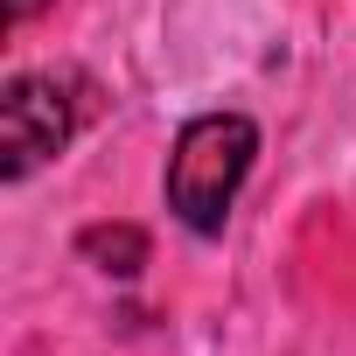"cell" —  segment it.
Returning <instances> with one entry per match:
<instances>
[{
  "instance_id": "obj_4",
  "label": "cell",
  "mask_w": 356,
  "mask_h": 356,
  "mask_svg": "<svg viewBox=\"0 0 356 356\" xmlns=\"http://www.w3.org/2000/svg\"><path fill=\"white\" fill-rule=\"evenodd\" d=\"M35 8H49V0H8V29H22V22H29Z\"/></svg>"
},
{
  "instance_id": "obj_3",
  "label": "cell",
  "mask_w": 356,
  "mask_h": 356,
  "mask_svg": "<svg viewBox=\"0 0 356 356\" xmlns=\"http://www.w3.org/2000/svg\"><path fill=\"white\" fill-rule=\"evenodd\" d=\"M77 259L112 280H133L147 266V231L140 224H91V231H77Z\"/></svg>"
},
{
  "instance_id": "obj_2",
  "label": "cell",
  "mask_w": 356,
  "mask_h": 356,
  "mask_svg": "<svg viewBox=\"0 0 356 356\" xmlns=\"http://www.w3.org/2000/svg\"><path fill=\"white\" fill-rule=\"evenodd\" d=\"M77 133V98H70V77L56 70H22L0 91V175L8 182H29V175L63 154Z\"/></svg>"
},
{
  "instance_id": "obj_1",
  "label": "cell",
  "mask_w": 356,
  "mask_h": 356,
  "mask_svg": "<svg viewBox=\"0 0 356 356\" xmlns=\"http://www.w3.org/2000/svg\"><path fill=\"white\" fill-rule=\"evenodd\" d=\"M259 161V126L245 112H203L175 133V154H168V210L182 217L196 238H217L245 175Z\"/></svg>"
}]
</instances>
